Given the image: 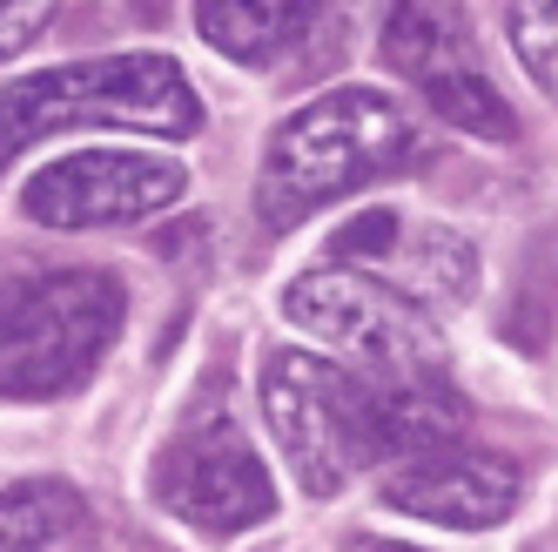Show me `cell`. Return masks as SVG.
Instances as JSON below:
<instances>
[{
    "label": "cell",
    "mask_w": 558,
    "mask_h": 552,
    "mask_svg": "<svg viewBox=\"0 0 558 552\" xmlns=\"http://www.w3.org/2000/svg\"><path fill=\"white\" fill-rule=\"evenodd\" d=\"M316 21V8H263V0H235V8H222V0H209V8H195V27H203V41L229 61H276L296 48V34Z\"/></svg>",
    "instance_id": "10"
},
{
    "label": "cell",
    "mask_w": 558,
    "mask_h": 552,
    "mask_svg": "<svg viewBox=\"0 0 558 552\" xmlns=\"http://www.w3.org/2000/svg\"><path fill=\"white\" fill-rule=\"evenodd\" d=\"M155 505L209 539L250 532L276 512L269 471L222 398H203L189 411V424L162 445V458H155Z\"/></svg>",
    "instance_id": "5"
},
{
    "label": "cell",
    "mask_w": 558,
    "mask_h": 552,
    "mask_svg": "<svg viewBox=\"0 0 558 552\" xmlns=\"http://www.w3.org/2000/svg\"><path fill=\"white\" fill-rule=\"evenodd\" d=\"M54 21V8H48V0H14V8H0V61H14L27 41H34V34H41Z\"/></svg>",
    "instance_id": "16"
},
{
    "label": "cell",
    "mask_w": 558,
    "mask_h": 552,
    "mask_svg": "<svg viewBox=\"0 0 558 552\" xmlns=\"http://www.w3.org/2000/svg\"><path fill=\"white\" fill-rule=\"evenodd\" d=\"M505 27H511L518 61L532 68V82L545 95H558V8H511Z\"/></svg>",
    "instance_id": "14"
},
{
    "label": "cell",
    "mask_w": 558,
    "mask_h": 552,
    "mask_svg": "<svg viewBox=\"0 0 558 552\" xmlns=\"http://www.w3.org/2000/svg\"><path fill=\"white\" fill-rule=\"evenodd\" d=\"M384 505L411 512V519H430V526L485 532V526L511 519L518 465L498 458V452H477V445H445V452H424V458L397 465L384 479Z\"/></svg>",
    "instance_id": "8"
},
{
    "label": "cell",
    "mask_w": 558,
    "mask_h": 552,
    "mask_svg": "<svg viewBox=\"0 0 558 552\" xmlns=\"http://www.w3.org/2000/svg\"><path fill=\"white\" fill-rule=\"evenodd\" d=\"M263 418L310 499L343 492L371 458H424L458 445L464 398L430 371H350L310 350H276L263 364Z\"/></svg>",
    "instance_id": "1"
},
{
    "label": "cell",
    "mask_w": 558,
    "mask_h": 552,
    "mask_svg": "<svg viewBox=\"0 0 558 552\" xmlns=\"http://www.w3.org/2000/svg\"><path fill=\"white\" fill-rule=\"evenodd\" d=\"M343 552H417V545H397V539H350Z\"/></svg>",
    "instance_id": "17"
},
{
    "label": "cell",
    "mask_w": 558,
    "mask_h": 552,
    "mask_svg": "<svg viewBox=\"0 0 558 552\" xmlns=\"http://www.w3.org/2000/svg\"><path fill=\"white\" fill-rule=\"evenodd\" d=\"M424 95H430V108L445 115L451 129H464V135H485V142H511V135H518V115L505 108V95L492 88L485 68L451 74V82H430Z\"/></svg>",
    "instance_id": "12"
},
{
    "label": "cell",
    "mask_w": 558,
    "mask_h": 552,
    "mask_svg": "<svg viewBox=\"0 0 558 552\" xmlns=\"http://www.w3.org/2000/svg\"><path fill=\"white\" fill-rule=\"evenodd\" d=\"M68 129H142L189 142L203 129V101L182 61L169 55H101V61H68L48 74H21L0 88V169L21 148L68 135Z\"/></svg>",
    "instance_id": "3"
},
{
    "label": "cell",
    "mask_w": 558,
    "mask_h": 552,
    "mask_svg": "<svg viewBox=\"0 0 558 552\" xmlns=\"http://www.w3.org/2000/svg\"><path fill=\"white\" fill-rule=\"evenodd\" d=\"M384 55L397 74H411L417 88L430 82H451V74H471V34L464 14L451 8H390L384 14Z\"/></svg>",
    "instance_id": "9"
},
{
    "label": "cell",
    "mask_w": 558,
    "mask_h": 552,
    "mask_svg": "<svg viewBox=\"0 0 558 552\" xmlns=\"http://www.w3.org/2000/svg\"><path fill=\"white\" fill-rule=\"evenodd\" d=\"M417 155H424V135L397 95L330 88V95L303 101L290 122H276L263 169H256V209L269 229H290L350 189L411 169Z\"/></svg>",
    "instance_id": "2"
},
{
    "label": "cell",
    "mask_w": 558,
    "mask_h": 552,
    "mask_svg": "<svg viewBox=\"0 0 558 552\" xmlns=\"http://www.w3.org/2000/svg\"><path fill=\"white\" fill-rule=\"evenodd\" d=\"M283 317L303 324L310 337H324L343 358H364L390 377H411L430 371L437 358V324L430 310L411 303L404 290L377 284V276H356V269H310L283 290Z\"/></svg>",
    "instance_id": "6"
},
{
    "label": "cell",
    "mask_w": 558,
    "mask_h": 552,
    "mask_svg": "<svg viewBox=\"0 0 558 552\" xmlns=\"http://www.w3.org/2000/svg\"><path fill=\"white\" fill-rule=\"evenodd\" d=\"M404 269H411V303H464L471 284H477L471 243L451 236V229H424L417 236V256Z\"/></svg>",
    "instance_id": "13"
},
{
    "label": "cell",
    "mask_w": 558,
    "mask_h": 552,
    "mask_svg": "<svg viewBox=\"0 0 558 552\" xmlns=\"http://www.w3.org/2000/svg\"><path fill=\"white\" fill-rule=\"evenodd\" d=\"M189 195V169L135 148H82L21 182V216L41 229H114L148 223Z\"/></svg>",
    "instance_id": "7"
},
{
    "label": "cell",
    "mask_w": 558,
    "mask_h": 552,
    "mask_svg": "<svg viewBox=\"0 0 558 552\" xmlns=\"http://www.w3.org/2000/svg\"><path fill=\"white\" fill-rule=\"evenodd\" d=\"M397 243H404V223H397L390 209H364L356 223L337 229V256H397Z\"/></svg>",
    "instance_id": "15"
},
{
    "label": "cell",
    "mask_w": 558,
    "mask_h": 552,
    "mask_svg": "<svg viewBox=\"0 0 558 552\" xmlns=\"http://www.w3.org/2000/svg\"><path fill=\"white\" fill-rule=\"evenodd\" d=\"M88 526V499L61 479H27L0 492V552H48L54 539H74Z\"/></svg>",
    "instance_id": "11"
},
{
    "label": "cell",
    "mask_w": 558,
    "mask_h": 552,
    "mask_svg": "<svg viewBox=\"0 0 558 552\" xmlns=\"http://www.w3.org/2000/svg\"><path fill=\"white\" fill-rule=\"evenodd\" d=\"M122 284L101 269H48L0 297V398H61L122 331Z\"/></svg>",
    "instance_id": "4"
}]
</instances>
